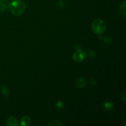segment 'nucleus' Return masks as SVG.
Returning a JSON list of instances; mask_svg holds the SVG:
<instances>
[{
    "instance_id": "obj_6",
    "label": "nucleus",
    "mask_w": 126,
    "mask_h": 126,
    "mask_svg": "<svg viewBox=\"0 0 126 126\" xmlns=\"http://www.w3.org/2000/svg\"><path fill=\"white\" fill-rule=\"evenodd\" d=\"M86 81H85L84 79L82 78H78L77 80H76V86L78 88L82 89L86 86Z\"/></svg>"
},
{
    "instance_id": "obj_14",
    "label": "nucleus",
    "mask_w": 126,
    "mask_h": 126,
    "mask_svg": "<svg viewBox=\"0 0 126 126\" xmlns=\"http://www.w3.org/2000/svg\"><path fill=\"white\" fill-rule=\"evenodd\" d=\"M58 5H60V8H63V6H64V4H63V2H62V1H59V2H58Z\"/></svg>"
},
{
    "instance_id": "obj_11",
    "label": "nucleus",
    "mask_w": 126,
    "mask_h": 126,
    "mask_svg": "<svg viewBox=\"0 0 126 126\" xmlns=\"http://www.w3.org/2000/svg\"><path fill=\"white\" fill-rule=\"evenodd\" d=\"M49 126H61L62 124L60 123V121L57 120H52L49 122L48 124Z\"/></svg>"
},
{
    "instance_id": "obj_8",
    "label": "nucleus",
    "mask_w": 126,
    "mask_h": 126,
    "mask_svg": "<svg viewBox=\"0 0 126 126\" xmlns=\"http://www.w3.org/2000/svg\"><path fill=\"white\" fill-rule=\"evenodd\" d=\"M103 107L105 110L109 111L113 108V104L110 102H105L103 105Z\"/></svg>"
},
{
    "instance_id": "obj_12",
    "label": "nucleus",
    "mask_w": 126,
    "mask_h": 126,
    "mask_svg": "<svg viewBox=\"0 0 126 126\" xmlns=\"http://www.w3.org/2000/svg\"><path fill=\"white\" fill-rule=\"evenodd\" d=\"M55 106L58 109H61L63 107V103L61 101H58L56 103H55Z\"/></svg>"
},
{
    "instance_id": "obj_9",
    "label": "nucleus",
    "mask_w": 126,
    "mask_h": 126,
    "mask_svg": "<svg viewBox=\"0 0 126 126\" xmlns=\"http://www.w3.org/2000/svg\"><path fill=\"white\" fill-rule=\"evenodd\" d=\"M1 92H2V94L5 96V97H8V96L9 95V90L7 88V86H1Z\"/></svg>"
},
{
    "instance_id": "obj_2",
    "label": "nucleus",
    "mask_w": 126,
    "mask_h": 126,
    "mask_svg": "<svg viewBox=\"0 0 126 126\" xmlns=\"http://www.w3.org/2000/svg\"><path fill=\"white\" fill-rule=\"evenodd\" d=\"M92 29L96 34H102L107 30L106 23L102 19H95L92 25Z\"/></svg>"
},
{
    "instance_id": "obj_3",
    "label": "nucleus",
    "mask_w": 126,
    "mask_h": 126,
    "mask_svg": "<svg viewBox=\"0 0 126 126\" xmlns=\"http://www.w3.org/2000/svg\"><path fill=\"white\" fill-rule=\"evenodd\" d=\"M86 57V54L82 49H78L76 52L73 54V59L76 62H81L85 59Z\"/></svg>"
},
{
    "instance_id": "obj_5",
    "label": "nucleus",
    "mask_w": 126,
    "mask_h": 126,
    "mask_svg": "<svg viewBox=\"0 0 126 126\" xmlns=\"http://www.w3.org/2000/svg\"><path fill=\"white\" fill-rule=\"evenodd\" d=\"M9 0H0V12H4L8 7Z\"/></svg>"
},
{
    "instance_id": "obj_7",
    "label": "nucleus",
    "mask_w": 126,
    "mask_h": 126,
    "mask_svg": "<svg viewBox=\"0 0 126 126\" xmlns=\"http://www.w3.org/2000/svg\"><path fill=\"white\" fill-rule=\"evenodd\" d=\"M31 123L30 118L28 116H25L22 117L20 119V125L22 126H28Z\"/></svg>"
},
{
    "instance_id": "obj_4",
    "label": "nucleus",
    "mask_w": 126,
    "mask_h": 126,
    "mask_svg": "<svg viewBox=\"0 0 126 126\" xmlns=\"http://www.w3.org/2000/svg\"><path fill=\"white\" fill-rule=\"evenodd\" d=\"M6 124L8 126H17L18 123V121L13 116H9L6 119Z\"/></svg>"
},
{
    "instance_id": "obj_13",
    "label": "nucleus",
    "mask_w": 126,
    "mask_h": 126,
    "mask_svg": "<svg viewBox=\"0 0 126 126\" xmlns=\"http://www.w3.org/2000/svg\"><path fill=\"white\" fill-rule=\"evenodd\" d=\"M95 54L94 51H93V50H90L89 53V57H91V58L94 57L92 55V54Z\"/></svg>"
},
{
    "instance_id": "obj_10",
    "label": "nucleus",
    "mask_w": 126,
    "mask_h": 126,
    "mask_svg": "<svg viewBox=\"0 0 126 126\" xmlns=\"http://www.w3.org/2000/svg\"><path fill=\"white\" fill-rule=\"evenodd\" d=\"M126 1H124L123 3L121 4L120 6V12L121 13V14H123V16L125 17L126 16Z\"/></svg>"
},
{
    "instance_id": "obj_1",
    "label": "nucleus",
    "mask_w": 126,
    "mask_h": 126,
    "mask_svg": "<svg viewBox=\"0 0 126 126\" xmlns=\"http://www.w3.org/2000/svg\"><path fill=\"white\" fill-rule=\"evenodd\" d=\"M8 6L11 13L14 16L23 14L26 9L25 4L22 0H14Z\"/></svg>"
}]
</instances>
